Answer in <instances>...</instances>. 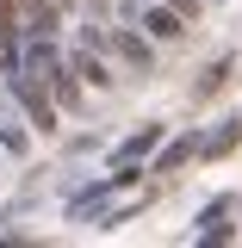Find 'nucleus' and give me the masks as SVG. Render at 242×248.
I'll list each match as a JSON object with an SVG mask.
<instances>
[{"label":"nucleus","mask_w":242,"mask_h":248,"mask_svg":"<svg viewBox=\"0 0 242 248\" xmlns=\"http://www.w3.org/2000/svg\"><path fill=\"white\" fill-rule=\"evenodd\" d=\"M143 25H149V37H180V31H186V19L174 13V6H155Z\"/></svg>","instance_id":"obj_1"},{"label":"nucleus","mask_w":242,"mask_h":248,"mask_svg":"<svg viewBox=\"0 0 242 248\" xmlns=\"http://www.w3.org/2000/svg\"><path fill=\"white\" fill-rule=\"evenodd\" d=\"M13 25H19V0H0V37H6Z\"/></svg>","instance_id":"obj_2"},{"label":"nucleus","mask_w":242,"mask_h":248,"mask_svg":"<svg viewBox=\"0 0 242 248\" xmlns=\"http://www.w3.org/2000/svg\"><path fill=\"white\" fill-rule=\"evenodd\" d=\"M186 155H193V143H174V149L161 155V174H174V161H186Z\"/></svg>","instance_id":"obj_3"},{"label":"nucleus","mask_w":242,"mask_h":248,"mask_svg":"<svg viewBox=\"0 0 242 248\" xmlns=\"http://www.w3.org/2000/svg\"><path fill=\"white\" fill-rule=\"evenodd\" d=\"M168 6H174L180 19H193V13H199V0H168Z\"/></svg>","instance_id":"obj_4"}]
</instances>
